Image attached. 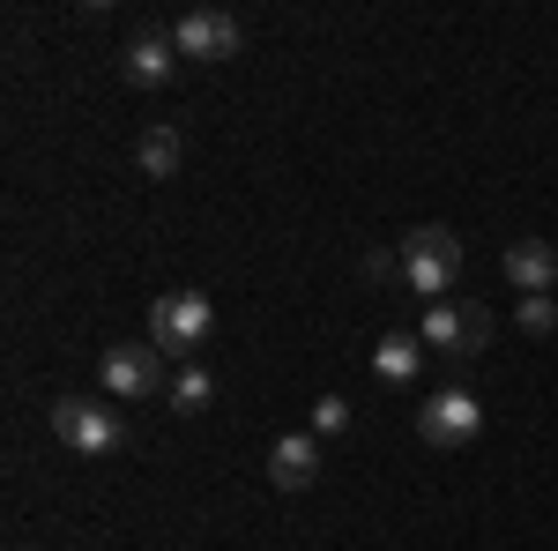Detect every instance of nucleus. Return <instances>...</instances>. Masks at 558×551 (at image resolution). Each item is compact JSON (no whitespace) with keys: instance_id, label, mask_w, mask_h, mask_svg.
I'll return each instance as SVG.
<instances>
[{"instance_id":"1","label":"nucleus","mask_w":558,"mask_h":551,"mask_svg":"<svg viewBox=\"0 0 558 551\" xmlns=\"http://www.w3.org/2000/svg\"><path fill=\"white\" fill-rule=\"evenodd\" d=\"M395 261H402L410 298H425V306H447V298L462 291V239H454L447 224H417Z\"/></svg>"},{"instance_id":"2","label":"nucleus","mask_w":558,"mask_h":551,"mask_svg":"<svg viewBox=\"0 0 558 551\" xmlns=\"http://www.w3.org/2000/svg\"><path fill=\"white\" fill-rule=\"evenodd\" d=\"M209 328H216V306L202 291H172V298L149 306V343H157L165 358H194V350L209 343Z\"/></svg>"},{"instance_id":"3","label":"nucleus","mask_w":558,"mask_h":551,"mask_svg":"<svg viewBox=\"0 0 558 551\" xmlns=\"http://www.w3.org/2000/svg\"><path fill=\"white\" fill-rule=\"evenodd\" d=\"M97 373H105V387H112L120 403H142V395L165 387V350H157V343H112V350L97 358Z\"/></svg>"},{"instance_id":"4","label":"nucleus","mask_w":558,"mask_h":551,"mask_svg":"<svg viewBox=\"0 0 558 551\" xmlns=\"http://www.w3.org/2000/svg\"><path fill=\"white\" fill-rule=\"evenodd\" d=\"M52 432L75 455H112L120 447V418H105V403H89V395H60L52 403Z\"/></svg>"},{"instance_id":"5","label":"nucleus","mask_w":558,"mask_h":551,"mask_svg":"<svg viewBox=\"0 0 558 551\" xmlns=\"http://www.w3.org/2000/svg\"><path fill=\"white\" fill-rule=\"evenodd\" d=\"M417 432H425L432 447H470L476 432H484V410H476L470 387H439L425 410H417Z\"/></svg>"},{"instance_id":"6","label":"nucleus","mask_w":558,"mask_h":551,"mask_svg":"<svg viewBox=\"0 0 558 551\" xmlns=\"http://www.w3.org/2000/svg\"><path fill=\"white\" fill-rule=\"evenodd\" d=\"M417 336H425V350L476 358V350L492 343V321H484L476 306H454V298H447V306H425V328H417Z\"/></svg>"},{"instance_id":"7","label":"nucleus","mask_w":558,"mask_h":551,"mask_svg":"<svg viewBox=\"0 0 558 551\" xmlns=\"http://www.w3.org/2000/svg\"><path fill=\"white\" fill-rule=\"evenodd\" d=\"M172 45H179V60H231L239 52V23L223 8H194V15H179Z\"/></svg>"},{"instance_id":"8","label":"nucleus","mask_w":558,"mask_h":551,"mask_svg":"<svg viewBox=\"0 0 558 551\" xmlns=\"http://www.w3.org/2000/svg\"><path fill=\"white\" fill-rule=\"evenodd\" d=\"M507 284H514L521 298H544L558 284V254H551V239H514L507 247Z\"/></svg>"},{"instance_id":"9","label":"nucleus","mask_w":558,"mask_h":551,"mask_svg":"<svg viewBox=\"0 0 558 551\" xmlns=\"http://www.w3.org/2000/svg\"><path fill=\"white\" fill-rule=\"evenodd\" d=\"M268 477H276L283 492H305V484L320 477V440H313V432H283V440L268 447Z\"/></svg>"},{"instance_id":"10","label":"nucleus","mask_w":558,"mask_h":551,"mask_svg":"<svg viewBox=\"0 0 558 551\" xmlns=\"http://www.w3.org/2000/svg\"><path fill=\"white\" fill-rule=\"evenodd\" d=\"M120 68H128V83H142V89H157V83H172V68H179V45L172 38H134L128 52H120Z\"/></svg>"},{"instance_id":"11","label":"nucleus","mask_w":558,"mask_h":551,"mask_svg":"<svg viewBox=\"0 0 558 551\" xmlns=\"http://www.w3.org/2000/svg\"><path fill=\"white\" fill-rule=\"evenodd\" d=\"M417 366H425V336H402L395 328V336L373 343V373L380 381H417Z\"/></svg>"},{"instance_id":"12","label":"nucleus","mask_w":558,"mask_h":551,"mask_svg":"<svg viewBox=\"0 0 558 551\" xmlns=\"http://www.w3.org/2000/svg\"><path fill=\"white\" fill-rule=\"evenodd\" d=\"M134 157H142V171H149V179H172V171H179V134L172 128H149Z\"/></svg>"},{"instance_id":"13","label":"nucleus","mask_w":558,"mask_h":551,"mask_svg":"<svg viewBox=\"0 0 558 551\" xmlns=\"http://www.w3.org/2000/svg\"><path fill=\"white\" fill-rule=\"evenodd\" d=\"M209 403H216V381L202 373V366H186V373L172 381V410H179V418H194V410H209Z\"/></svg>"},{"instance_id":"14","label":"nucleus","mask_w":558,"mask_h":551,"mask_svg":"<svg viewBox=\"0 0 558 551\" xmlns=\"http://www.w3.org/2000/svg\"><path fill=\"white\" fill-rule=\"evenodd\" d=\"M350 432V403L343 395H320V403H313V440H343Z\"/></svg>"},{"instance_id":"15","label":"nucleus","mask_w":558,"mask_h":551,"mask_svg":"<svg viewBox=\"0 0 558 551\" xmlns=\"http://www.w3.org/2000/svg\"><path fill=\"white\" fill-rule=\"evenodd\" d=\"M521 328H529V336H551L558 328V298H521Z\"/></svg>"}]
</instances>
